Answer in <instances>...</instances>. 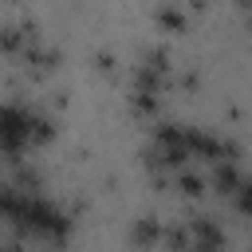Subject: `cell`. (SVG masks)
<instances>
[{
  "mask_svg": "<svg viewBox=\"0 0 252 252\" xmlns=\"http://www.w3.org/2000/svg\"><path fill=\"white\" fill-rule=\"evenodd\" d=\"M177 181H181V189H185V193H201V177H197V173L181 169V173H177Z\"/></svg>",
  "mask_w": 252,
  "mask_h": 252,
  "instance_id": "277c9868",
  "label": "cell"
},
{
  "mask_svg": "<svg viewBox=\"0 0 252 252\" xmlns=\"http://www.w3.org/2000/svg\"><path fill=\"white\" fill-rule=\"evenodd\" d=\"M43 138H51V122L39 110H28L20 102L0 106V150L8 158H20L28 146H39Z\"/></svg>",
  "mask_w": 252,
  "mask_h": 252,
  "instance_id": "6da1fadb",
  "label": "cell"
},
{
  "mask_svg": "<svg viewBox=\"0 0 252 252\" xmlns=\"http://www.w3.org/2000/svg\"><path fill=\"white\" fill-rule=\"evenodd\" d=\"M189 252H224V244H193L189 240Z\"/></svg>",
  "mask_w": 252,
  "mask_h": 252,
  "instance_id": "5b68a950",
  "label": "cell"
},
{
  "mask_svg": "<svg viewBox=\"0 0 252 252\" xmlns=\"http://www.w3.org/2000/svg\"><path fill=\"white\" fill-rule=\"evenodd\" d=\"M228 201H232L244 217H252V177H248V173H244V177H240V185L228 193Z\"/></svg>",
  "mask_w": 252,
  "mask_h": 252,
  "instance_id": "7a4b0ae2",
  "label": "cell"
},
{
  "mask_svg": "<svg viewBox=\"0 0 252 252\" xmlns=\"http://www.w3.org/2000/svg\"><path fill=\"white\" fill-rule=\"evenodd\" d=\"M0 252H24V248H16V244H8V248H0Z\"/></svg>",
  "mask_w": 252,
  "mask_h": 252,
  "instance_id": "8992f818",
  "label": "cell"
},
{
  "mask_svg": "<svg viewBox=\"0 0 252 252\" xmlns=\"http://www.w3.org/2000/svg\"><path fill=\"white\" fill-rule=\"evenodd\" d=\"M158 236H161V224H158L154 217H142V220L134 224V240H138V244H158Z\"/></svg>",
  "mask_w": 252,
  "mask_h": 252,
  "instance_id": "3957f363",
  "label": "cell"
}]
</instances>
